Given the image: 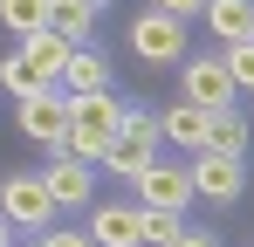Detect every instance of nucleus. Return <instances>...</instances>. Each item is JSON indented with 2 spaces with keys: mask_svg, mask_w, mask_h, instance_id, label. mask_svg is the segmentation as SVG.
Wrapping results in <instances>:
<instances>
[{
  "mask_svg": "<svg viewBox=\"0 0 254 247\" xmlns=\"http://www.w3.org/2000/svg\"><path fill=\"white\" fill-rule=\"evenodd\" d=\"M103 89H110V62L96 48H76L62 69V96H103Z\"/></svg>",
  "mask_w": 254,
  "mask_h": 247,
  "instance_id": "9b49d317",
  "label": "nucleus"
},
{
  "mask_svg": "<svg viewBox=\"0 0 254 247\" xmlns=\"http://www.w3.org/2000/svg\"><path fill=\"white\" fill-rule=\"evenodd\" d=\"M186 172H192V199H213V206H227V199H241V192H248V165H241V158L199 151V158L186 165Z\"/></svg>",
  "mask_w": 254,
  "mask_h": 247,
  "instance_id": "0eeeda50",
  "label": "nucleus"
},
{
  "mask_svg": "<svg viewBox=\"0 0 254 247\" xmlns=\"http://www.w3.org/2000/svg\"><path fill=\"white\" fill-rule=\"evenodd\" d=\"M206 151H220V158H248V117H241V110H220Z\"/></svg>",
  "mask_w": 254,
  "mask_h": 247,
  "instance_id": "f3484780",
  "label": "nucleus"
},
{
  "mask_svg": "<svg viewBox=\"0 0 254 247\" xmlns=\"http://www.w3.org/2000/svg\"><path fill=\"white\" fill-rule=\"evenodd\" d=\"M172 247H220V241H213L206 227H186V234H179V241H172Z\"/></svg>",
  "mask_w": 254,
  "mask_h": 247,
  "instance_id": "b1692460",
  "label": "nucleus"
},
{
  "mask_svg": "<svg viewBox=\"0 0 254 247\" xmlns=\"http://www.w3.org/2000/svg\"><path fill=\"white\" fill-rule=\"evenodd\" d=\"M35 247H96V241H89V234H76V227H48Z\"/></svg>",
  "mask_w": 254,
  "mask_h": 247,
  "instance_id": "4be33fe9",
  "label": "nucleus"
},
{
  "mask_svg": "<svg viewBox=\"0 0 254 247\" xmlns=\"http://www.w3.org/2000/svg\"><path fill=\"white\" fill-rule=\"evenodd\" d=\"M206 28L220 48H241L254 41V0H206Z\"/></svg>",
  "mask_w": 254,
  "mask_h": 247,
  "instance_id": "9d476101",
  "label": "nucleus"
},
{
  "mask_svg": "<svg viewBox=\"0 0 254 247\" xmlns=\"http://www.w3.org/2000/svg\"><path fill=\"white\" fill-rule=\"evenodd\" d=\"M0 28H14V35H42L48 28V0H0Z\"/></svg>",
  "mask_w": 254,
  "mask_h": 247,
  "instance_id": "a211bd4d",
  "label": "nucleus"
},
{
  "mask_svg": "<svg viewBox=\"0 0 254 247\" xmlns=\"http://www.w3.org/2000/svg\"><path fill=\"white\" fill-rule=\"evenodd\" d=\"M220 62H227L234 89H248V96H254V41H241V48H220Z\"/></svg>",
  "mask_w": 254,
  "mask_h": 247,
  "instance_id": "aec40b11",
  "label": "nucleus"
},
{
  "mask_svg": "<svg viewBox=\"0 0 254 247\" xmlns=\"http://www.w3.org/2000/svg\"><path fill=\"white\" fill-rule=\"evenodd\" d=\"M158 124H165V137H172V144H186L192 158L206 151V137H213V117H206V110H192V103H172Z\"/></svg>",
  "mask_w": 254,
  "mask_h": 247,
  "instance_id": "f8f14e48",
  "label": "nucleus"
},
{
  "mask_svg": "<svg viewBox=\"0 0 254 247\" xmlns=\"http://www.w3.org/2000/svg\"><path fill=\"white\" fill-rule=\"evenodd\" d=\"M186 234V213H144V247H172Z\"/></svg>",
  "mask_w": 254,
  "mask_h": 247,
  "instance_id": "6ab92c4d",
  "label": "nucleus"
},
{
  "mask_svg": "<svg viewBox=\"0 0 254 247\" xmlns=\"http://www.w3.org/2000/svg\"><path fill=\"white\" fill-rule=\"evenodd\" d=\"M0 247H14V241H7V220H0Z\"/></svg>",
  "mask_w": 254,
  "mask_h": 247,
  "instance_id": "393cba45",
  "label": "nucleus"
},
{
  "mask_svg": "<svg viewBox=\"0 0 254 247\" xmlns=\"http://www.w3.org/2000/svg\"><path fill=\"white\" fill-rule=\"evenodd\" d=\"M130 185H137V206H144V213H186V206H192V172L172 165V158H158L151 172H137Z\"/></svg>",
  "mask_w": 254,
  "mask_h": 247,
  "instance_id": "39448f33",
  "label": "nucleus"
},
{
  "mask_svg": "<svg viewBox=\"0 0 254 247\" xmlns=\"http://www.w3.org/2000/svg\"><path fill=\"white\" fill-rule=\"evenodd\" d=\"M158 14H172V21H192V14H206V0H151Z\"/></svg>",
  "mask_w": 254,
  "mask_h": 247,
  "instance_id": "5701e85b",
  "label": "nucleus"
},
{
  "mask_svg": "<svg viewBox=\"0 0 254 247\" xmlns=\"http://www.w3.org/2000/svg\"><path fill=\"white\" fill-rule=\"evenodd\" d=\"M103 165H110L117 179H137V172L158 165V137H130V130H124V137L110 144V158H103Z\"/></svg>",
  "mask_w": 254,
  "mask_h": 247,
  "instance_id": "4468645a",
  "label": "nucleus"
},
{
  "mask_svg": "<svg viewBox=\"0 0 254 247\" xmlns=\"http://www.w3.org/2000/svg\"><path fill=\"white\" fill-rule=\"evenodd\" d=\"M89 28H96V7H83V0H48V35H62L69 48H83Z\"/></svg>",
  "mask_w": 254,
  "mask_h": 247,
  "instance_id": "ddd939ff",
  "label": "nucleus"
},
{
  "mask_svg": "<svg viewBox=\"0 0 254 247\" xmlns=\"http://www.w3.org/2000/svg\"><path fill=\"white\" fill-rule=\"evenodd\" d=\"M83 7H110V0H83Z\"/></svg>",
  "mask_w": 254,
  "mask_h": 247,
  "instance_id": "a878e982",
  "label": "nucleus"
},
{
  "mask_svg": "<svg viewBox=\"0 0 254 247\" xmlns=\"http://www.w3.org/2000/svg\"><path fill=\"white\" fill-rule=\"evenodd\" d=\"M0 220L7 227H55V199H48L42 172H7L0 179Z\"/></svg>",
  "mask_w": 254,
  "mask_h": 247,
  "instance_id": "7ed1b4c3",
  "label": "nucleus"
},
{
  "mask_svg": "<svg viewBox=\"0 0 254 247\" xmlns=\"http://www.w3.org/2000/svg\"><path fill=\"white\" fill-rule=\"evenodd\" d=\"M0 89H7V96H14V103H28V96H42V89H55V82H48L42 69H35V62H28V55H21V48H14V55H7V62H0Z\"/></svg>",
  "mask_w": 254,
  "mask_h": 247,
  "instance_id": "2eb2a0df",
  "label": "nucleus"
},
{
  "mask_svg": "<svg viewBox=\"0 0 254 247\" xmlns=\"http://www.w3.org/2000/svg\"><path fill=\"white\" fill-rule=\"evenodd\" d=\"M21 55H28V62H35L48 82H62V69H69V55H76V48H69L62 35H48V28H42V35H28V41H21Z\"/></svg>",
  "mask_w": 254,
  "mask_h": 247,
  "instance_id": "dca6fc26",
  "label": "nucleus"
},
{
  "mask_svg": "<svg viewBox=\"0 0 254 247\" xmlns=\"http://www.w3.org/2000/svg\"><path fill=\"white\" fill-rule=\"evenodd\" d=\"M124 137V103L103 89V96H69V158L103 165L110 144Z\"/></svg>",
  "mask_w": 254,
  "mask_h": 247,
  "instance_id": "f257e3e1",
  "label": "nucleus"
},
{
  "mask_svg": "<svg viewBox=\"0 0 254 247\" xmlns=\"http://www.w3.org/2000/svg\"><path fill=\"white\" fill-rule=\"evenodd\" d=\"M28 247H35V241H28Z\"/></svg>",
  "mask_w": 254,
  "mask_h": 247,
  "instance_id": "bb28decb",
  "label": "nucleus"
},
{
  "mask_svg": "<svg viewBox=\"0 0 254 247\" xmlns=\"http://www.w3.org/2000/svg\"><path fill=\"white\" fill-rule=\"evenodd\" d=\"M42 185H48V199H55V213H62V206H89V199H96V165L55 151V165L42 172Z\"/></svg>",
  "mask_w": 254,
  "mask_h": 247,
  "instance_id": "6e6552de",
  "label": "nucleus"
},
{
  "mask_svg": "<svg viewBox=\"0 0 254 247\" xmlns=\"http://www.w3.org/2000/svg\"><path fill=\"white\" fill-rule=\"evenodd\" d=\"M179 82H186V103H192V110H206V117L234 110V96H241L220 55H186V62H179Z\"/></svg>",
  "mask_w": 254,
  "mask_h": 247,
  "instance_id": "f03ea898",
  "label": "nucleus"
},
{
  "mask_svg": "<svg viewBox=\"0 0 254 247\" xmlns=\"http://www.w3.org/2000/svg\"><path fill=\"white\" fill-rule=\"evenodd\" d=\"M124 130H130V137H165L158 110H124Z\"/></svg>",
  "mask_w": 254,
  "mask_h": 247,
  "instance_id": "412c9836",
  "label": "nucleus"
},
{
  "mask_svg": "<svg viewBox=\"0 0 254 247\" xmlns=\"http://www.w3.org/2000/svg\"><path fill=\"white\" fill-rule=\"evenodd\" d=\"M89 241L96 247H144V206H89Z\"/></svg>",
  "mask_w": 254,
  "mask_h": 247,
  "instance_id": "1a4fd4ad",
  "label": "nucleus"
},
{
  "mask_svg": "<svg viewBox=\"0 0 254 247\" xmlns=\"http://www.w3.org/2000/svg\"><path fill=\"white\" fill-rule=\"evenodd\" d=\"M21 137H35L48 151H69V96L62 89H42L21 103Z\"/></svg>",
  "mask_w": 254,
  "mask_h": 247,
  "instance_id": "423d86ee",
  "label": "nucleus"
},
{
  "mask_svg": "<svg viewBox=\"0 0 254 247\" xmlns=\"http://www.w3.org/2000/svg\"><path fill=\"white\" fill-rule=\"evenodd\" d=\"M130 55L151 62V69L186 62V21H172V14H158V7H144V14L130 21Z\"/></svg>",
  "mask_w": 254,
  "mask_h": 247,
  "instance_id": "20e7f679",
  "label": "nucleus"
}]
</instances>
